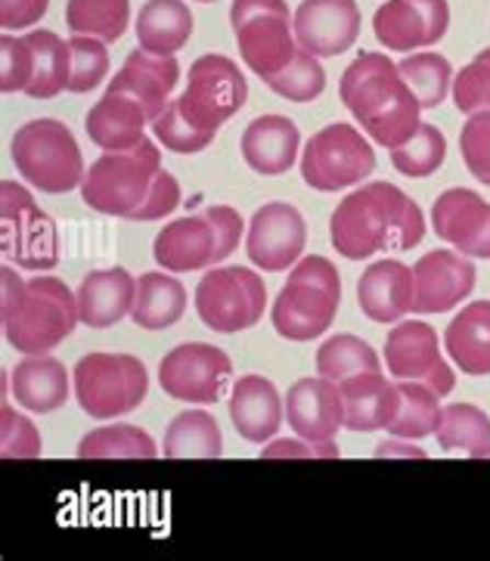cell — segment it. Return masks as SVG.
<instances>
[{
  "instance_id": "cell-13",
  "label": "cell",
  "mask_w": 490,
  "mask_h": 561,
  "mask_svg": "<svg viewBox=\"0 0 490 561\" xmlns=\"http://www.w3.org/2000/svg\"><path fill=\"white\" fill-rule=\"evenodd\" d=\"M376 171V152L357 127L327 125L317 130L301 156V178L320 193H335L364 183Z\"/></svg>"
},
{
  "instance_id": "cell-42",
  "label": "cell",
  "mask_w": 490,
  "mask_h": 561,
  "mask_svg": "<svg viewBox=\"0 0 490 561\" xmlns=\"http://www.w3.org/2000/svg\"><path fill=\"white\" fill-rule=\"evenodd\" d=\"M267 88L273 93L292 100V103H310V100H317L320 93L327 91V72L320 66V56L308 54L301 47V54L292 59L289 69L276 75V78H271Z\"/></svg>"
},
{
  "instance_id": "cell-19",
  "label": "cell",
  "mask_w": 490,
  "mask_h": 561,
  "mask_svg": "<svg viewBox=\"0 0 490 561\" xmlns=\"http://www.w3.org/2000/svg\"><path fill=\"white\" fill-rule=\"evenodd\" d=\"M475 289V264L469 254L437 252L422 254L413 267V310L417 313H447Z\"/></svg>"
},
{
  "instance_id": "cell-43",
  "label": "cell",
  "mask_w": 490,
  "mask_h": 561,
  "mask_svg": "<svg viewBox=\"0 0 490 561\" xmlns=\"http://www.w3.org/2000/svg\"><path fill=\"white\" fill-rule=\"evenodd\" d=\"M72 47V75H69V91L88 93L103 84V78L110 75V54H106V41L96 37L75 35L69 41Z\"/></svg>"
},
{
  "instance_id": "cell-46",
  "label": "cell",
  "mask_w": 490,
  "mask_h": 561,
  "mask_svg": "<svg viewBox=\"0 0 490 561\" xmlns=\"http://www.w3.org/2000/svg\"><path fill=\"white\" fill-rule=\"evenodd\" d=\"M0 419H3V435H0V444H3V456L7 459H32V456H41V435L35 432V425L25 416H19L10 410V403H3L0 410Z\"/></svg>"
},
{
  "instance_id": "cell-29",
  "label": "cell",
  "mask_w": 490,
  "mask_h": 561,
  "mask_svg": "<svg viewBox=\"0 0 490 561\" xmlns=\"http://www.w3.org/2000/svg\"><path fill=\"white\" fill-rule=\"evenodd\" d=\"M342 398H345L347 432H379V428H388L398 416V385H391L381 373H364V376L345 379Z\"/></svg>"
},
{
  "instance_id": "cell-23",
  "label": "cell",
  "mask_w": 490,
  "mask_h": 561,
  "mask_svg": "<svg viewBox=\"0 0 490 561\" xmlns=\"http://www.w3.org/2000/svg\"><path fill=\"white\" fill-rule=\"evenodd\" d=\"M357 301L373 323H398L413 310V271L400 261H376L357 279Z\"/></svg>"
},
{
  "instance_id": "cell-28",
  "label": "cell",
  "mask_w": 490,
  "mask_h": 561,
  "mask_svg": "<svg viewBox=\"0 0 490 561\" xmlns=\"http://www.w3.org/2000/svg\"><path fill=\"white\" fill-rule=\"evenodd\" d=\"M283 400L280 391L271 379L264 376H242L233 385V394H230V419H233V428L239 437L252 440V444H264L271 440L280 425H283Z\"/></svg>"
},
{
  "instance_id": "cell-33",
  "label": "cell",
  "mask_w": 490,
  "mask_h": 561,
  "mask_svg": "<svg viewBox=\"0 0 490 561\" xmlns=\"http://www.w3.org/2000/svg\"><path fill=\"white\" fill-rule=\"evenodd\" d=\"M186 310V289L174 276L164 273H144L137 279V295H134V310L130 320L140 329L159 332L171 329Z\"/></svg>"
},
{
  "instance_id": "cell-2",
  "label": "cell",
  "mask_w": 490,
  "mask_h": 561,
  "mask_svg": "<svg viewBox=\"0 0 490 561\" xmlns=\"http://www.w3.org/2000/svg\"><path fill=\"white\" fill-rule=\"evenodd\" d=\"M81 199L100 215L127 220H159L181 205V186L162 171V152L144 140L125 152H106L91 164Z\"/></svg>"
},
{
  "instance_id": "cell-41",
  "label": "cell",
  "mask_w": 490,
  "mask_h": 561,
  "mask_svg": "<svg viewBox=\"0 0 490 561\" xmlns=\"http://www.w3.org/2000/svg\"><path fill=\"white\" fill-rule=\"evenodd\" d=\"M447 159V137L435 125H419V130L398 149H391V164L407 178H429Z\"/></svg>"
},
{
  "instance_id": "cell-24",
  "label": "cell",
  "mask_w": 490,
  "mask_h": 561,
  "mask_svg": "<svg viewBox=\"0 0 490 561\" xmlns=\"http://www.w3.org/2000/svg\"><path fill=\"white\" fill-rule=\"evenodd\" d=\"M146 125H152V118L144 103L122 91H106V96L84 118L88 137L106 152H125L144 144Z\"/></svg>"
},
{
  "instance_id": "cell-17",
  "label": "cell",
  "mask_w": 490,
  "mask_h": 561,
  "mask_svg": "<svg viewBox=\"0 0 490 561\" xmlns=\"http://www.w3.org/2000/svg\"><path fill=\"white\" fill-rule=\"evenodd\" d=\"M451 28L447 0H388L373 16V32L388 50L435 47Z\"/></svg>"
},
{
  "instance_id": "cell-32",
  "label": "cell",
  "mask_w": 490,
  "mask_h": 561,
  "mask_svg": "<svg viewBox=\"0 0 490 561\" xmlns=\"http://www.w3.org/2000/svg\"><path fill=\"white\" fill-rule=\"evenodd\" d=\"M137 44L156 56H174L193 35V13L183 0H149L137 16Z\"/></svg>"
},
{
  "instance_id": "cell-47",
  "label": "cell",
  "mask_w": 490,
  "mask_h": 561,
  "mask_svg": "<svg viewBox=\"0 0 490 561\" xmlns=\"http://www.w3.org/2000/svg\"><path fill=\"white\" fill-rule=\"evenodd\" d=\"M47 7H50V0H0V25L7 32L37 25L47 13Z\"/></svg>"
},
{
  "instance_id": "cell-35",
  "label": "cell",
  "mask_w": 490,
  "mask_h": 561,
  "mask_svg": "<svg viewBox=\"0 0 490 561\" xmlns=\"http://www.w3.org/2000/svg\"><path fill=\"white\" fill-rule=\"evenodd\" d=\"M162 447L168 459H218L224 453V437L215 416L205 410H190L171 419Z\"/></svg>"
},
{
  "instance_id": "cell-9",
  "label": "cell",
  "mask_w": 490,
  "mask_h": 561,
  "mask_svg": "<svg viewBox=\"0 0 490 561\" xmlns=\"http://www.w3.org/2000/svg\"><path fill=\"white\" fill-rule=\"evenodd\" d=\"M0 88L3 93H25L32 100H50L69 91L72 47L54 32L41 28L29 35H3L0 41Z\"/></svg>"
},
{
  "instance_id": "cell-3",
  "label": "cell",
  "mask_w": 490,
  "mask_h": 561,
  "mask_svg": "<svg viewBox=\"0 0 490 561\" xmlns=\"http://www.w3.org/2000/svg\"><path fill=\"white\" fill-rule=\"evenodd\" d=\"M329 236L342 257L364 261L385 249L410 252L425 236V218L395 183H366L339 202L329 220Z\"/></svg>"
},
{
  "instance_id": "cell-4",
  "label": "cell",
  "mask_w": 490,
  "mask_h": 561,
  "mask_svg": "<svg viewBox=\"0 0 490 561\" xmlns=\"http://www.w3.org/2000/svg\"><path fill=\"white\" fill-rule=\"evenodd\" d=\"M342 103L379 146L398 149L419 130V100L398 62L385 54H361L342 75Z\"/></svg>"
},
{
  "instance_id": "cell-1",
  "label": "cell",
  "mask_w": 490,
  "mask_h": 561,
  "mask_svg": "<svg viewBox=\"0 0 490 561\" xmlns=\"http://www.w3.org/2000/svg\"><path fill=\"white\" fill-rule=\"evenodd\" d=\"M246 96L249 84L237 62L220 54H205L190 66L186 91L168 103V110L156 118L152 134L171 152H202L218 137L220 125L246 106Z\"/></svg>"
},
{
  "instance_id": "cell-8",
  "label": "cell",
  "mask_w": 490,
  "mask_h": 561,
  "mask_svg": "<svg viewBox=\"0 0 490 561\" xmlns=\"http://www.w3.org/2000/svg\"><path fill=\"white\" fill-rule=\"evenodd\" d=\"M230 25L237 35L239 54L264 84L286 72L292 59L301 54L295 32V19H289L286 0H233Z\"/></svg>"
},
{
  "instance_id": "cell-48",
  "label": "cell",
  "mask_w": 490,
  "mask_h": 561,
  "mask_svg": "<svg viewBox=\"0 0 490 561\" xmlns=\"http://www.w3.org/2000/svg\"><path fill=\"white\" fill-rule=\"evenodd\" d=\"M276 456H329V459H335L339 456V447L329 440V444H301V440H276L273 447L267 450H261V459H276Z\"/></svg>"
},
{
  "instance_id": "cell-22",
  "label": "cell",
  "mask_w": 490,
  "mask_h": 561,
  "mask_svg": "<svg viewBox=\"0 0 490 561\" xmlns=\"http://www.w3.org/2000/svg\"><path fill=\"white\" fill-rule=\"evenodd\" d=\"M286 419L295 435L314 444H329L345 425V398L332 379L295 381L286 394Z\"/></svg>"
},
{
  "instance_id": "cell-21",
  "label": "cell",
  "mask_w": 490,
  "mask_h": 561,
  "mask_svg": "<svg viewBox=\"0 0 490 561\" xmlns=\"http://www.w3.org/2000/svg\"><path fill=\"white\" fill-rule=\"evenodd\" d=\"M361 35V10L354 0H305L295 10V37L314 56H339Z\"/></svg>"
},
{
  "instance_id": "cell-15",
  "label": "cell",
  "mask_w": 490,
  "mask_h": 561,
  "mask_svg": "<svg viewBox=\"0 0 490 561\" xmlns=\"http://www.w3.org/2000/svg\"><path fill=\"white\" fill-rule=\"evenodd\" d=\"M230 379H233V363L215 344H178L159 363L162 391L183 403H218L227 394Z\"/></svg>"
},
{
  "instance_id": "cell-36",
  "label": "cell",
  "mask_w": 490,
  "mask_h": 561,
  "mask_svg": "<svg viewBox=\"0 0 490 561\" xmlns=\"http://www.w3.org/2000/svg\"><path fill=\"white\" fill-rule=\"evenodd\" d=\"M400 407L395 422L388 425V432L395 437H410V440H422V437L435 435L437 422H441V394L435 388L422 385V381H403L398 379Z\"/></svg>"
},
{
  "instance_id": "cell-7",
  "label": "cell",
  "mask_w": 490,
  "mask_h": 561,
  "mask_svg": "<svg viewBox=\"0 0 490 561\" xmlns=\"http://www.w3.org/2000/svg\"><path fill=\"white\" fill-rule=\"evenodd\" d=\"M242 236V218L230 205H212L202 215L168 224L156 236L152 257L168 273L208 271L230 257Z\"/></svg>"
},
{
  "instance_id": "cell-45",
  "label": "cell",
  "mask_w": 490,
  "mask_h": 561,
  "mask_svg": "<svg viewBox=\"0 0 490 561\" xmlns=\"http://www.w3.org/2000/svg\"><path fill=\"white\" fill-rule=\"evenodd\" d=\"M459 152L475 181L490 186V112L469 115L459 134Z\"/></svg>"
},
{
  "instance_id": "cell-18",
  "label": "cell",
  "mask_w": 490,
  "mask_h": 561,
  "mask_svg": "<svg viewBox=\"0 0 490 561\" xmlns=\"http://www.w3.org/2000/svg\"><path fill=\"white\" fill-rule=\"evenodd\" d=\"M305 242H308V227H305V218L298 215V208L286 205V202H271L254 211L246 252L254 267L280 273L301 257Z\"/></svg>"
},
{
  "instance_id": "cell-10",
  "label": "cell",
  "mask_w": 490,
  "mask_h": 561,
  "mask_svg": "<svg viewBox=\"0 0 490 561\" xmlns=\"http://www.w3.org/2000/svg\"><path fill=\"white\" fill-rule=\"evenodd\" d=\"M13 162L25 181L41 193H69L84 183V159L75 134L56 118H35L13 137Z\"/></svg>"
},
{
  "instance_id": "cell-40",
  "label": "cell",
  "mask_w": 490,
  "mask_h": 561,
  "mask_svg": "<svg viewBox=\"0 0 490 561\" xmlns=\"http://www.w3.org/2000/svg\"><path fill=\"white\" fill-rule=\"evenodd\" d=\"M398 69L403 75V81L410 84V91L417 93L422 110H437L447 100L451 78H454V69H451L447 56L413 54L407 56V59H400Z\"/></svg>"
},
{
  "instance_id": "cell-11",
  "label": "cell",
  "mask_w": 490,
  "mask_h": 561,
  "mask_svg": "<svg viewBox=\"0 0 490 561\" xmlns=\"http://www.w3.org/2000/svg\"><path fill=\"white\" fill-rule=\"evenodd\" d=\"M146 366L130 354H88L75 366V398L91 419H118L146 400Z\"/></svg>"
},
{
  "instance_id": "cell-44",
  "label": "cell",
  "mask_w": 490,
  "mask_h": 561,
  "mask_svg": "<svg viewBox=\"0 0 490 561\" xmlns=\"http://www.w3.org/2000/svg\"><path fill=\"white\" fill-rule=\"evenodd\" d=\"M454 103L466 115L490 112V47L475 56L454 78Z\"/></svg>"
},
{
  "instance_id": "cell-34",
  "label": "cell",
  "mask_w": 490,
  "mask_h": 561,
  "mask_svg": "<svg viewBox=\"0 0 490 561\" xmlns=\"http://www.w3.org/2000/svg\"><path fill=\"white\" fill-rule=\"evenodd\" d=\"M435 435L441 450L466 453L472 459L490 456V416L475 403L444 407Z\"/></svg>"
},
{
  "instance_id": "cell-26",
  "label": "cell",
  "mask_w": 490,
  "mask_h": 561,
  "mask_svg": "<svg viewBox=\"0 0 490 561\" xmlns=\"http://www.w3.org/2000/svg\"><path fill=\"white\" fill-rule=\"evenodd\" d=\"M298 146H301V134L292 118L261 115L246 127L239 149L252 171L264 174V178H276V174H286L295 164Z\"/></svg>"
},
{
  "instance_id": "cell-25",
  "label": "cell",
  "mask_w": 490,
  "mask_h": 561,
  "mask_svg": "<svg viewBox=\"0 0 490 561\" xmlns=\"http://www.w3.org/2000/svg\"><path fill=\"white\" fill-rule=\"evenodd\" d=\"M181 81V66L174 56H156L146 50H130L122 72L112 78L110 91H122L137 96L149 112L152 125L168 110V96Z\"/></svg>"
},
{
  "instance_id": "cell-16",
  "label": "cell",
  "mask_w": 490,
  "mask_h": 561,
  "mask_svg": "<svg viewBox=\"0 0 490 561\" xmlns=\"http://www.w3.org/2000/svg\"><path fill=\"white\" fill-rule=\"evenodd\" d=\"M385 363L395 379L422 381L437 394H451L456 385L451 363L441 357L437 332L429 323H398L385 339Z\"/></svg>"
},
{
  "instance_id": "cell-27",
  "label": "cell",
  "mask_w": 490,
  "mask_h": 561,
  "mask_svg": "<svg viewBox=\"0 0 490 561\" xmlns=\"http://www.w3.org/2000/svg\"><path fill=\"white\" fill-rule=\"evenodd\" d=\"M137 279L125 267L93 271L78 286V310L81 323L91 329H110L122 323L134 310Z\"/></svg>"
},
{
  "instance_id": "cell-5",
  "label": "cell",
  "mask_w": 490,
  "mask_h": 561,
  "mask_svg": "<svg viewBox=\"0 0 490 561\" xmlns=\"http://www.w3.org/2000/svg\"><path fill=\"white\" fill-rule=\"evenodd\" d=\"M3 295V335L22 354H47L62 344L78 327L81 310L78 295L56 276H35L22 279L13 267L0 271Z\"/></svg>"
},
{
  "instance_id": "cell-30",
  "label": "cell",
  "mask_w": 490,
  "mask_h": 561,
  "mask_svg": "<svg viewBox=\"0 0 490 561\" xmlns=\"http://www.w3.org/2000/svg\"><path fill=\"white\" fill-rule=\"evenodd\" d=\"M13 398L32 413H54L69 400L66 366L47 354H32L10 373Z\"/></svg>"
},
{
  "instance_id": "cell-38",
  "label": "cell",
  "mask_w": 490,
  "mask_h": 561,
  "mask_svg": "<svg viewBox=\"0 0 490 561\" xmlns=\"http://www.w3.org/2000/svg\"><path fill=\"white\" fill-rule=\"evenodd\" d=\"M78 456L81 459H156L159 447L152 437L134 425H106L81 437Z\"/></svg>"
},
{
  "instance_id": "cell-12",
  "label": "cell",
  "mask_w": 490,
  "mask_h": 561,
  "mask_svg": "<svg viewBox=\"0 0 490 561\" xmlns=\"http://www.w3.org/2000/svg\"><path fill=\"white\" fill-rule=\"evenodd\" d=\"M0 245L22 271H54L59 261V236L50 215H44L25 186L0 183Z\"/></svg>"
},
{
  "instance_id": "cell-20",
  "label": "cell",
  "mask_w": 490,
  "mask_h": 561,
  "mask_svg": "<svg viewBox=\"0 0 490 561\" xmlns=\"http://www.w3.org/2000/svg\"><path fill=\"white\" fill-rule=\"evenodd\" d=\"M432 227L437 239L451 242L459 254L490 261V202L475 190L454 186L432 205Z\"/></svg>"
},
{
  "instance_id": "cell-31",
  "label": "cell",
  "mask_w": 490,
  "mask_h": 561,
  "mask_svg": "<svg viewBox=\"0 0 490 561\" xmlns=\"http://www.w3.org/2000/svg\"><path fill=\"white\" fill-rule=\"evenodd\" d=\"M444 347L466 376H490V301H472L444 332Z\"/></svg>"
},
{
  "instance_id": "cell-39",
  "label": "cell",
  "mask_w": 490,
  "mask_h": 561,
  "mask_svg": "<svg viewBox=\"0 0 490 561\" xmlns=\"http://www.w3.org/2000/svg\"><path fill=\"white\" fill-rule=\"evenodd\" d=\"M317 373L332 381L354 379L364 373H379V354L357 335H332L317 351Z\"/></svg>"
},
{
  "instance_id": "cell-37",
  "label": "cell",
  "mask_w": 490,
  "mask_h": 561,
  "mask_svg": "<svg viewBox=\"0 0 490 561\" xmlns=\"http://www.w3.org/2000/svg\"><path fill=\"white\" fill-rule=\"evenodd\" d=\"M130 3L127 0H69L66 3V22L72 35L96 37V41H118L125 35Z\"/></svg>"
},
{
  "instance_id": "cell-6",
  "label": "cell",
  "mask_w": 490,
  "mask_h": 561,
  "mask_svg": "<svg viewBox=\"0 0 490 561\" xmlns=\"http://www.w3.org/2000/svg\"><path fill=\"white\" fill-rule=\"evenodd\" d=\"M342 305V279L329 257L310 254L273 301V329L289 342H314L323 335Z\"/></svg>"
},
{
  "instance_id": "cell-14",
  "label": "cell",
  "mask_w": 490,
  "mask_h": 561,
  "mask_svg": "<svg viewBox=\"0 0 490 561\" xmlns=\"http://www.w3.org/2000/svg\"><path fill=\"white\" fill-rule=\"evenodd\" d=\"M264 308H267L264 279L249 267H212L196 286L200 320L224 335L261 323Z\"/></svg>"
},
{
  "instance_id": "cell-49",
  "label": "cell",
  "mask_w": 490,
  "mask_h": 561,
  "mask_svg": "<svg viewBox=\"0 0 490 561\" xmlns=\"http://www.w3.org/2000/svg\"><path fill=\"white\" fill-rule=\"evenodd\" d=\"M200 3H215V0H200Z\"/></svg>"
}]
</instances>
